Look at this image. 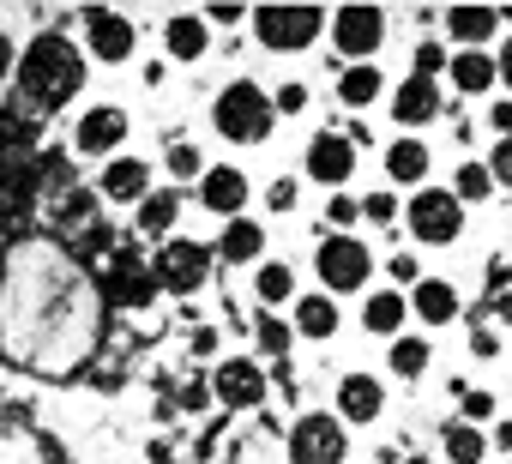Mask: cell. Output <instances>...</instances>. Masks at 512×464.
Returning <instances> with one entry per match:
<instances>
[{
  "instance_id": "obj_38",
  "label": "cell",
  "mask_w": 512,
  "mask_h": 464,
  "mask_svg": "<svg viewBox=\"0 0 512 464\" xmlns=\"http://www.w3.org/2000/svg\"><path fill=\"white\" fill-rule=\"evenodd\" d=\"M488 175H494V187H512V139H494V151H488Z\"/></svg>"
},
{
  "instance_id": "obj_43",
  "label": "cell",
  "mask_w": 512,
  "mask_h": 464,
  "mask_svg": "<svg viewBox=\"0 0 512 464\" xmlns=\"http://www.w3.org/2000/svg\"><path fill=\"white\" fill-rule=\"evenodd\" d=\"M19 73V49H13V37L0 31V79H13Z\"/></svg>"
},
{
  "instance_id": "obj_3",
  "label": "cell",
  "mask_w": 512,
  "mask_h": 464,
  "mask_svg": "<svg viewBox=\"0 0 512 464\" xmlns=\"http://www.w3.org/2000/svg\"><path fill=\"white\" fill-rule=\"evenodd\" d=\"M326 19H332V13H320V7H253V13H247L260 49H272V55H302V49H314L320 31H326Z\"/></svg>"
},
{
  "instance_id": "obj_12",
  "label": "cell",
  "mask_w": 512,
  "mask_h": 464,
  "mask_svg": "<svg viewBox=\"0 0 512 464\" xmlns=\"http://www.w3.org/2000/svg\"><path fill=\"white\" fill-rule=\"evenodd\" d=\"M199 205L217 211V217H241V211H247V169H235V163H205V175H199Z\"/></svg>"
},
{
  "instance_id": "obj_31",
  "label": "cell",
  "mask_w": 512,
  "mask_h": 464,
  "mask_svg": "<svg viewBox=\"0 0 512 464\" xmlns=\"http://www.w3.org/2000/svg\"><path fill=\"white\" fill-rule=\"evenodd\" d=\"M488 193H494L488 163H458V175H452V199H458V205H476V199H488Z\"/></svg>"
},
{
  "instance_id": "obj_42",
  "label": "cell",
  "mask_w": 512,
  "mask_h": 464,
  "mask_svg": "<svg viewBox=\"0 0 512 464\" xmlns=\"http://www.w3.org/2000/svg\"><path fill=\"white\" fill-rule=\"evenodd\" d=\"M494 416V392H464V422H488Z\"/></svg>"
},
{
  "instance_id": "obj_47",
  "label": "cell",
  "mask_w": 512,
  "mask_h": 464,
  "mask_svg": "<svg viewBox=\"0 0 512 464\" xmlns=\"http://www.w3.org/2000/svg\"><path fill=\"white\" fill-rule=\"evenodd\" d=\"M488 314H494V320H500V326H512V290H500V296H494V308H488Z\"/></svg>"
},
{
  "instance_id": "obj_36",
  "label": "cell",
  "mask_w": 512,
  "mask_h": 464,
  "mask_svg": "<svg viewBox=\"0 0 512 464\" xmlns=\"http://www.w3.org/2000/svg\"><path fill=\"white\" fill-rule=\"evenodd\" d=\"M446 61H452V55H446L434 37H428V43H416V79H434V73H446Z\"/></svg>"
},
{
  "instance_id": "obj_21",
  "label": "cell",
  "mask_w": 512,
  "mask_h": 464,
  "mask_svg": "<svg viewBox=\"0 0 512 464\" xmlns=\"http://www.w3.org/2000/svg\"><path fill=\"white\" fill-rule=\"evenodd\" d=\"M446 79H452V91H458V97H488V91L500 85V73H494V55H488V49H458V55L446 61Z\"/></svg>"
},
{
  "instance_id": "obj_25",
  "label": "cell",
  "mask_w": 512,
  "mask_h": 464,
  "mask_svg": "<svg viewBox=\"0 0 512 464\" xmlns=\"http://www.w3.org/2000/svg\"><path fill=\"white\" fill-rule=\"evenodd\" d=\"M163 49H169L175 61H199V55L211 49V25H205V13H175V19L163 25Z\"/></svg>"
},
{
  "instance_id": "obj_2",
  "label": "cell",
  "mask_w": 512,
  "mask_h": 464,
  "mask_svg": "<svg viewBox=\"0 0 512 464\" xmlns=\"http://www.w3.org/2000/svg\"><path fill=\"white\" fill-rule=\"evenodd\" d=\"M211 121L229 145H266L272 127H278V109H272V91L253 85V79H229L211 103Z\"/></svg>"
},
{
  "instance_id": "obj_16",
  "label": "cell",
  "mask_w": 512,
  "mask_h": 464,
  "mask_svg": "<svg viewBox=\"0 0 512 464\" xmlns=\"http://www.w3.org/2000/svg\"><path fill=\"white\" fill-rule=\"evenodd\" d=\"M440 31H446L458 49H488L494 31H500V7H446V13H440Z\"/></svg>"
},
{
  "instance_id": "obj_13",
  "label": "cell",
  "mask_w": 512,
  "mask_h": 464,
  "mask_svg": "<svg viewBox=\"0 0 512 464\" xmlns=\"http://www.w3.org/2000/svg\"><path fill=\"white\" fill-rule=\"evenodd\" d=\"M151 296H157V272H151V266H139L133 254L109 260V272H103V302H115V308H145Z\"/></svg>"
},
{
  "instance_id": "obj_17",
  "label": "cell",
  "mask_w": 512,
  "mask_h": 464,
  "mask_svg": "<svg viewBox=\"0 0 512 464\" xmlns=\"http://www.w3.org/2000/svg\"><path fill=\"white\" fill-rule=\"evenodd\" d=\"M338 422L350 428V422H374L380 410H386V380L380 374H344L338 380Z\"/></svg>"
},
{
  "instance_id": "obj_10",
  "label": "cell",
  "mask_w": 512,
  "mask_h": 464,
  "mask_svg": "<svg viewBox=\"0 0 512 464\" xmlns=\"http://www.w3.org/2000/svg\"><path fill=\"white\" fill-rule=\"evenodd\" d=\"M121 139H127V109L121 103H91L85 115H79V127H73V145H79V157H115L121 151Z\"/></svg>"
},
{
  "instance_id": "obj_27",
  "label": "cell",
  "mask_w": 512,
  "mask_h": 464,
  "mask_svg": "<svg viewBox=\"0 0 512 464\" xmlns=\"http://www.w3.org/2000/svg\"><path fill=\"white\" fill-rule=\"evenodd\" d=\"M404 320H410L404 290H374V296H368V308H362V326H368L374 338H398V332H404Z\"/></svg>"
},
{
  "instance_id": "obj_29",
  "label": "cell",
  "mask_w": 512,
  "mask_h": 464,
  "mask_svg": "<svg viewBox=\"0 0 512 464\" xmlns=\"http://www.w3.org/2000/svg\"><path fill=\"white\" fill-rule=\"evenodd\" d=\"M253 296H260L266 308L296 302V266H284V260H260V272H253Z\"/></svg>"
},
{
  "instance_id": "obj_26",
  "label": "cell",
  "mask_w": 512,
  "mask_h": 464,
  "mask_svg": "<svg viewBox=\"0 0 512 464\" xmlns=\"http://www.w3.org/2000/svg\"><path fill=\"white\" fill-rule=\"evenodd\" d=\"M380 91H386V73L374 61H356V67L338 73V103L344 109H368V103H380Z\"/></svg>"
},
{
  "instance_id": "obj_35",
  "label": "cell",
  "mask_w": 512,
  "mask_h": 464,
  "mask_svg": "<svg viewBox=\"0 0 512 464\" xmlns=\"http://www.w3.org/2000/svg\"><path fill=\"white\" fill-rule=\"evenodd\" d=\"M290 344H296V326L290 320H260V350L266 356H284Z\"/></svg>"
},
{
  "instance_id": "obj_1",
  "label": "cell",
  "mask_w": 512,
  "mask_h": 464,
  "mask_svg": "<svg viewBox=\"0 0 512 464\" xmlns=\"http://www.w3.org/2000/svg\"><path fill=\"white\" fill-rule=\"evenodd\" d=\"M19 91L37 103V109H67L73 97H79V85H85V55L61 37V31H43L25 55H19Z\"/></svg>"
},
{
  "instance_id": "obj_34",
  "label": "cell",
  "mask_w": 512,
  "mask_h": 464,
  "mask_svg": "<svg viewBox=\"0 0 512 464\" xmlns=\"http://www.w3.org/2000/svg\"><path fill=\"white\" fill-rule=\"evenodd\" d=\"M326 223H332V236H350V223H362V199L338 193V199L326 205Z\"/></svg>"
},
{
  "instance_id": "obj_6",
  "label": "cell",
  "mask_w": 512,
  "mask_h": 464,
  "mask_svg": "<svg viewBox=\"0 0 512 464\" xmlns=\"http://www.w3.org/2000/svg\"><path fill=\"white\" fill-rule=\"evenodd\" d=\"M151 272H157V290L193 296V290H205V278H211V248H205V242H187V236H169V242L157 248Z\"/></svg>"
},
{
  "instance_id": "obj_15",
  "label": "cell",
  "mask_w": 512,
  "mask_h": 464,
  "mask_svg": "<svg viewBox=\"0 0 512 464\" xmlns=\"http://www.w3.org/2000/svg\"><path fill=\"white\" fill-rule=\"evenodd\" d=\"M404 302H410V314H416L428 332H440V326H458V320H464V302H458V290H452L446 278H422Z\"/></svg>"
},
{
  "instance_id": "obj_23",
  "label": "cell",
  "mask_w": 512,
  "mask_h": 464,
  "mask_svg": "<svg viewBox=\"0 0 512 464\" xmlns=\"http://www.w3.org/2000/svg\"><path fill=\"white\" fill-rule=\"evenodd\" d=\"M290 326H296L302 338L326 344V338L344 326V314H338V296H326V290H314V296H296V314H290Z\"/></svg>"
},
{
  "instance_id": "obj_19",
  "label": "cell",
  "mask_w": 512,
  "mask_h": 464,
  "mask_svg": "<svg viewBox=\"0 0 512 464\" xmlns=\"http://www.w3.org/2000/svg\"><path fill=\"white\" fill-rule=\"evenodd\" d=\"M97 187H103L109 205H139V199L151 193V163H139V157H109Z\"/></svg>"
},
{
  "instance_id": "obj_49",
  "label": "cell",
  "mask_w": 512,
  "mask_h": 464,
  "mask_svg": "<svg viewBox=\"0 0 512 464\" xmlns=\"http://www.w3.org/2000/svg\"><path fill=\"white\" fill-rule=\"evenodd\" d=\"M500 25H512V7H500Z\"/></svg>"
},
{
  "instance_id": "obj_30",
  "label": "cell",
  "mask_w": 512,
  "mask_h": 464,
  "mask_svg": "<svg viewBox=\"0 0 512 464\" xmlns=\"http://www.w3.org/2000/svg\"><path fill=\"white\" fill-rule=\"evenodd\" d=\"M428 362H434V350H428V338H392V374L398 380H422L428 374Z\"/></svg>"
},
{
  "instance_id": "obj_45",
  "label": "cell",
  "mask_w": 512,
  "mask_h": 464,
  "mask_svg": "<svg viewBox=\"0 0 512 464\" xmlns=\"http://www.w3.org/2000/svg\"><path fill=\"white\" fill-rule=\"evenodd\" d=\"M470 350H476V356H494V350H500V338H494L488 326H476V332H470Z\"/></svg>"
},
{
  "instance_id": "obj_14",
  "label": "cell",
  "mask_w": 512,
  "mask_h": 464,
  "mask_svg": "<svg viewBox=\"0 0 512 464\" xmlns=\"http://www.w3.org/2000/svg\"><path fill=\"white\" fill-rule=\"evenodd\" d=\"M217 398L229 410H260L266 404V368L260 362H247V356H229L217 368Z\"/></svg>"
},
{
  "instance_id": "obj_28",
  "label": "cell",
  "mask_w": 512,
  "mask_h": 464,
  "mask_svg": "<svg viewBox=\"0 0 512 464\" xmlns=\"http://www.w3.org/2000/svg\"><path fill=\"white\" fill-rule=\"evenodd\" d=\"M440 452H446L452 464H482V458H488V434H482L476 422H446V428H440Z\"/></svg>"
},
{
  "instance_id": "obj_7",
  "label": "cell",
  "mask_w": 512,
  "mask_h": 464,
  "mask_svg": "<svg viewBox=\"0 0 512 464\" xmlns=\"http://www.w3.org/2000/svg\"><path fill=\"white\" fill-rule=\"evenodd\" d=\"M290 458L296 464H344L350 458V428L332 410H308L290 428Z\"/></svg>"
},
{
  "instance_id": "obj_20",
  "label": "cell",
  "mask_w": 512,
  "mask_h": 464,
  "mask_svg": "<svg viewBox=\"0 0 512 464\" xmlns=\"http://www.w3.org/2000/svg\"><path fill=\"white\" fill-rule=\"evenodd\" d=\"M217 260L223 266H260L266 260V223L260 217H229L223 242H217Z\"/></svg>"
},
{
  "instance_id": "obj_37",
  "label": "cell",
  "mask_w": 512,
  "mask_h": 464,
  "mask_svg": "<svg viewBox=\"0 0 512 464\" xmlns=\"http://www.w3.org/2000/svg\"><path fill=\"white\" fill-rule=\"evenodd\" d=\"M296 199H302V181H296V175H278V181L266 187V205H272V211H290Z\"/></svg>"
},
{
  "instance_id": "obj_8",
  "label": "cell",
  "mask_w": 512,
  "mask_h": 464,
  "mask_svg": "<svg viewBox=\"0 0 512 464\" xmlns=\"http://www.w3.org/2000/svg\"><path fill=\"white\" fill-rule=\"evenodd\" d=\"M326 31H332L338 55L356 67V61H374V55H380V43H386V13H380V7H338V13L326 19Z\"/></svg>"
},
{
  "instance_id": "obj_50",
  "label": "cell",
  "mask_w": 512,
  "mask_h": 464,
  "mask_svg": "<svg viewBox=\"0 0 512 464\" xmlns=\"http://www.w3.org/2000/svg\"><path fill=\"white\" fill-rule=\"evenodd\" d=\"M404 464H434V458H404Z\"/></svg>"
},
{
  "instance_id": "obj_11",
  "label": "cell",
  "mask_w": 512,
  "mask_h": 464,
  "mask_svg": "<svg viewBox=\"0 0 512 464\" xmlns=\"http://www.w3.org/2000/svg\"><path fill=\"white\" fill-rule=\"evenodd\" d=\"M302 169H308L314 181H326V187H344V181L356 175V145H350L344 133H314Z\"/></svg>"
},
{
  "instance_id": "obj_5",
  "label": "cell",
  "mask_w": 512,
  "mask_h": 464,
  "mask_svg": "<svg viewBox=\"0 0 512 464\" xmlns=\"http://www.w3.org/2000/svg\"><path fill=\"white\" fill-rule=\"evenodd\" d=\"M314 272H320L326 296H356V290L374 278V254H368V242H356V236H326L320 254H314Z\"/></svg>"
},
{
  "instance_id": "obj_46",
  "label": "cell",
  "mask_w": 512,
  "mask_h": 464,
  "mask_svg": "<svg viewBox=\"0 0 512 464\" xmlns=\"http://www.w3.org/2000/svg\"><path fill=\"white\" fill-rule=\"evenodd\" d=\"M494 73H500V85H506V91H512V37H506V43H500V55H494Z\"/></svg>"
},
{
  "instance_id": "obj_39",
  "label": "cell",
  "mask_w": 512,
  "mask_h": 464,
  "mask_svg": "<svg viewBox=\"0 0 512 464\" xmlns=\"http://www.w3.org/2000/svg\"><path fill=\"white\" fill-rule=\"evenodd\" d=\"M272 109H278V115H302V109H308V85H302V79H290V85L272 97Z\"/></svg>"
},
{
  "instance_id": "obj_48",
  "label": "cell",
  "mask_w": 512,
  "mask_h": 464,
  "mask_svg": "<svg viewBox=\"0 0 512 464\" xmlns=\"http://www.w3.org/2000/svg\"><path fill=\"white\" fill-rule=\"evenodd\" d=\"M494 446H500V452H512V422H500V428H494Z\"/></svg>"
},
{
  "instance_id": "obj_24",
  "label": "cell",
  "mask_w": 512,
  "mask_h": 464,
  "mask_svg": "<svg viewBox=\"0 0 512 464\" xmlns=\"http://www.w3.org/2000/svg\"><path fill=\"white\" fill-rule=\"evenodd\" d=\"M175 217H181V193H175V187H151V193L133 205V229H139V236H163V242H169Z\"/></svg>"
},
{
  "instance_id": "obj_40",
  "label": "cell",
  "mask_w": 512,
  "mask_h": 464,
  "mask_svg": "<svg viewBox=\"0 0 512 464\" xmlns=\"http://www.w3.org/2000/svg\"><path fill=\"white\" fill-rule=\"evenodd\" d=\"M386 272H392V290H398V284H410V290L422 284V266H416V254H392V266H386Z\"/></svg>"
},
{
  "instance_id": "obj_33",
  "label": "cell",
  "mask_w": 512,
  "mask_h": 464,
  "mask_svg": "<svg viewBox=\"0 0 512 464\" xmlns=\"http://www.w3.org/2000/svg\"><path fill=\"white\" fill-rule=\"evenodd\" d=\"M362 217H368V223H386V229H392V223L404 217V205H398V193H392V187H380V193H368V199H362Z\"/></svg>"
},
{
  "instance_id": "obj_18",
  "label": "cell",
  "mask_w": 512,
  "mask_h": 464,
  "mask_svg": "<svg viewBox=\"0 0 512 464\" xmlns=\"http://www.w3.org/2000/svg\"><path fill=\"white\" fill-rule=\"evenodd\" d=\"M428 145L416 139V133H398V139H386V181L392 187H428Z\"/></svg>"
},
{
  "instance_id": "obj_4",
  "label": "cell",
  "mask_w": 512,
  "mask_h": 464,
  "mask_svg": "<svg viewBox=\"0 0 512 464\" xmlns=\"http://www.w3.org/2000/svg\"><path fill=\"white\" fill-rule=\"evenodd\" d=\"M404 223H410L416 242L452 248V242L464 236V205L452 199V187H416V199L404 205Z\"/></svg>"
},
{
  "instance_id": "obj_22",
  "label": "cell",
  "mask_w": 512,
  "mask_h": 464,
  "mask_svg": "<svg viewBox=\"0 0 512 464\" xmlns=\"http://www.w3.org/2000/svg\"><path fill=\"white\" fill-rule=\"evenodd\" d=\"M392 121H404V127H428V121H440V85L410 73V79L392 91Z\"/></svg>"
},
{
  "instance_id": "obj_9",
  "label": "cell",
  "mask_w": 512,
  "mask_h": 464,
  "mask_svg": "<svg viewBox=\"0 0 512 464\" xmlns=\"http://www.w3.org/2000/svg\"><path fill=\"white\" fill-rule=\"evenodd\" d=\"M85 49H91V61L121 67V61H133L139 31H133L127 13H115V7H91V13H85Z\"/></svg>"
},
{
  "instance_id": "obj_41",
  "label": "cell",
  "mask_w": 512,
  "mask_h": 464,
  "mask_svg": "<svg viewBox=\"0 0 512 464\" xmlns=\"http://www.w3.org/2000/svg\"><path fill=\"white\" fill-rule=\"evenodd\" d=\"M488 127H494V139H512V97L488 103Z\"/></svg>"
},
{
  "instance_id": "obj_32",
  "label": "cell",
  "mask_w": 512,
  "mask_h": 464,
  "mask_svg": "<svg viewBox=\"0 0 512 464\" xmlns=\"http://www.w3.org/2000/svg\"><path fill=\"white\" fill-rule=\"evenodd\" d=\"M163 163H169V175H175V181H199V175H205V157H199V145H187V139H175Z\"/></svg>"
},
{
  "instance_id": "obj_44",
  "label": "cell",
  "mask_w": 512,
  "mask_h": 464,
  "mask_svg": "<svg viewBox=\"0 0 512 464\" xmlns=\"http://www.w3.org/2000/svg\"><path fill=\"white\" fill-rule=\"evenodd\" d=\"M247 7H205V25H241Z\"/></svg>"
}]
</instances>
